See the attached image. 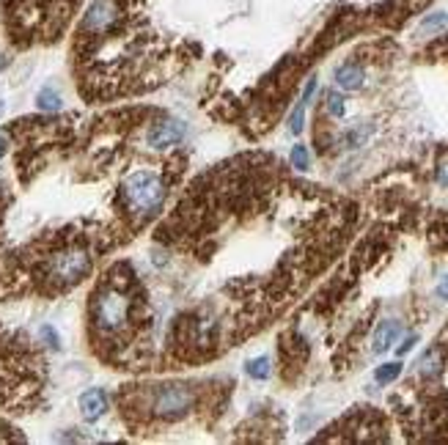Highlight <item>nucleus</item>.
<instances>
[{
    "label": "nucleus",
    "instance_id": "f257e3e1",
    "mask_svg": "<svg viewBox=\"0 0 448 445\" xmlns=\"http://www.w3.org/2000/svg\"><path fill=\"white\" fill-rule=\"evenodd\" d=\"M88 272H91V253L83 245H64L55 253L47 255V264H44L47 281L58 286H72L83 281Z\"/></svg>",
    "mask_w": 448,
    "mask_h": 445
},
{
    "label": "nucleus",
    "instance_id": "f03ea898",
    "mask_svg": "<svg viewBox=\"0 0 448 445\" xmlns=\"http://www.w3.org/2000/svg\"><path fill=\"white\" fill-rule=\"evenodd\" d=\"M124 198H127L129 212L154 215L165 201V187L154 171H135L124 179Z\"/></svg>",
    "mask_w": 448,
    "mask_h": 445
},
{
    "label": "nucleus",
    "instance_id": "7ed1b4c3",
    "mask_svg": "<svg viewBox=\"0 0 448 445\" xmlns=\"http://www.w3.org/2000/svg\"><path fill=\"white\" fill-rule=\"evenodd\" d=\"M91 311H94L96 327H99L102 333H119V330H124L127 317H129L127 294L116 286L99 288V291H96V297H94Z\"/></svg>",
    "mask_w": 448,
    "mask_h": 445
},
{
    "label": "nucleus",
    "instance_id": "20e7f679",
    "mask_svg": "<svg viewBox=\"0 0 448 445\" xmlns=\"http://www.w3.org/2000/svg\"><path fill=\"white\" fill-rule=\"evenodd\" d=\"M190 407H192V393L185 385H165L154 396V413L160 415V418H168V420L187 415Z\"/></svg>",
    "mask_w": 448,
    "mask_h": 445
},
{
    "label": "nucleus",
    "instance_id": "39448f33",
    "mask_svg": "<svg viewBox=\"0 0 448 445\" xmlns=\"http://www.w3.org/2000/svg\"><path fill=\"white\" fill-rule=\"evenodd\" d=\"M119 17V8H116V0H94L80 22L83 33H94V36H102L107 31Z\"/></svg>",
    "mask_w": 448,
    "mask_h": 445
},
{
    "label": "nucleus",
    "instance_id": "423d86ee",
    "mask_svg": "<svg viewBox=\"0 0 448 445\" xmlns=\"http://www.w3.org/2000/svg\"><path fill=\"white\" fill-rule=\"evenodd\" d=\"M149 146L154 149H168V146H176L182 138H185V124L176 121V119H168V121H160L149 129Z\"/></svg>",
    "mask_w": 448,
    "mask_h": 445
},
{
    "label": "nucleus",
    "instance_id": "0eeeda50",
    "mask_svg": "<svg viewBox=\"0 0 448 445\" xmlns=\"http://www.w3.org/2000/svg\"><path fill=\"white\" fill-rule=\"evenodd\" d=\"M105 413H107V393L102 387H91V390H86L80 396V415H83V420L94 423Z\"/></svg>",
    "mask_w": 448,
    "mask_h": 445
},
{
    "label": "nucleus",
    "instance_id": "6e6552de",
    "mask_svg": "<svg viewBox=\"0 0 448 445\" xmlns=\"http://www.w3.org/2000/svg\"><path fill=\"white\" fill-rule=\"evenodd\" d=\"M399 333H402V324L396 321V319H388L383 321L377 330H374V338H371V350L377 352V354H383L388 352L393 344H396V338H399Z\"/></svg>",
    "mask_w": 448,
    "mask_h": 445
},
{
    "label": "nucleus",
    "instance_id": "1a4fd4ad",
    "mask_svg": "<svg viewBox=\"0 0 448 445\" xmlns=\"http://www.w3.org/2000/svg\"><path fill=\"white\" fill-rule=\"evenodd\" d=\"M336 83H338V88H344V91H357V88L363 86V69L353 64L338 66V69H336Z\"/></svg>",
    "mask_w": 448,
    "mask_h": 445
},
{
    "label": "nucleus",
    "instance_id": "9d476101",
    "mask_svg": "<svg viewBox=\"0 0 448 445\" xmlns=\"http://www.w3.org/2000/svg\"><path fill=\"white\" fill-rule=\"evenodd\" d=\"M36 105H39L41 110L53 113V110H58V107H61V96H58L55 88H41L39 96H36Z\"/></svg>",
    "mask_w": 448,
    "mask_h": 445
},
{
    "label": "nucleus",
    "instance_id": "9b49d317",
    "mask_svg": "<svg viewBox=\"0 0 448 445\" xmlns=\"http://www.w3.org/2000/svg\"><path fill=\"white\" fill-rule=\"evenodd\" d=\"M399 374H402V363L396 360V363H385V366H380V368L374 371V380L380 382V385H388V382L396 380Z\"/></svg>",
    "mask_w": 448,
    "mask_h": 445
},
{
    "label": "nucleus",
    "instance_id": "f8f14e48",
    "mask_svg": "<svg viewBox=\"0 0 448 445\" xmlns=\"http://www.w3.org/2000/svg\"><path fill=\"white\" fill-rule=\"evenodd\" d=\"M245 371L253 377V380H267L270 377V357H256L245 366Z\"/></svg>",
    "mask_w": 448,
    "mask_h": 445
},
{
    "label": "nucleus",
    "instance_id": "ddd939ff",
    "mask_svg": "<svg viewBox=\"0 0 448 445\" xmlns=\"http://www.w3.org/2000/svg\"><path fill=\"white\" fill-rule=\"evenodd\" d=\"M291 165H294L297 171H308V165H311V154H308V149H305V146H294V149H291Z\"/></svg>",
    "mask_w": 448,
    "mask_h": 445
},
{
    "label": "nucleus",
    "instance_id": "4468645a",
    "mask_svg": "<svg viewBox=\"0 0 448 445\" xmlns=\"http://www.w3.org/2000/svg\"><path fill=\"white\" fill-rule=\"evenodd\" d=\"M303 121H305V102H300V105L294 107V113H291V119H289V132H291V135H300V132H303Z\"/></svg>",
    "mask_w": 448,
    "mask_h": 445
},
{
    "label": "nucleus",
    "instance_id": "2eb2a0df",
    "mask_svg": "<svg viewBox=\"0 0 448 445\" xmlns=\"http://www.w3.org/2000/svg\"><path fill=\"white\" fill-rule=\"evenodd\" d=\"M446 25H448V14L437 11V14H432V17H426V20L421 22V31H440V28H446Z\"/></svg>",
    "mask_w": 448,
    "mask_h": 445
},
{
    "label": "nucleus",
    "instance_id": "dca6fc26",
    "mask_svg": "<svg viewBox=\"0 0 448 445\" xmlns=\"http://www.w3.org/2000/svg\"><path fill=\"white\" fill-rule=\"evenodd\" d=\"M421 371H423V374H437V371H440V357H437L435 352H429V354L421 360Z\"/></svg>",
    "mask_w": 448,
    "mask_h": 445
},
{
    "label": "nucleus",
    "instance_id": "f3484780",
    "mask_svg": "<svg viewBox=\"0 0 448 445\" xmlns=\"http://www.w3.org/2000/svg\"><path fill=\"white\" fill-rule=\"evenodd\" d=\"M39 336L47 341V347H53V350H61V338H58V333H55L50 324H44V327L39 330Z\"/></svg>",
    "mask_w": 448,
    "mask_h": 445
},
{
    "label": "nucleus",
    "instance_id": "a211bd4d",
    "mask_svg": "<svg viewBox=\"0 0 448 445\" xmlns=\"http://www.w3.org/2000/svg\"><path fill=\"white\" fill-rule=\"evenodd\" d=\"M327 110H330V116L341 119L344 116V99L338 94H327Z\"/></svg>",
    "mask_w": 448,
    "mask_h": 445
},
{
    "label": "nucleus",
    "instance_id": "6ab92c4d",
    "mask_svg": "<svg viewBox=\"0 0 448 445\" xmlns=\"http://www.w3.org/2000/svg\"><path fill=\"white\" fill-rule=\"evenodd\" d=\"M314 91H317V80L311 77V80H308V86H305V91H303V99H300V102H305V105H308V102H311V96H314Z\"/></svg>",
    "mask_w": 448,
    "mask_h": 445
},
{
    "label": "nucleus",
    "instance_id": "aec40b11",
    "mask_svg": "<svg viewBox=\"0 0 448 445\" xmlns=\"http://www.w3.org/2000/svg\"><path fill=\"white\" fill-rule=\"evenodd\" d=\"M416 341H418L416 336H410V338H404V344H402V347H399V350H396V352H399V354H407V352H410V350H413V347H416Z\"/></svg>",
    "mask_w": 448,
    "mask_h": 445
},
{
    "label": "nucleus",
    "instance_id": "412c9836",
    "mask_svg": "<svg viewBox=\"0 0 448 445\" xmlns=\"http://www.w3.org/2000/svg\"><path fill=\"white\" fill-rule=\"evenodd\" d=\"M437 182H440L443 187H448V162H446V165H440V168H437Z\"/></svg>",
    "mask_w": 448,
    "mask_h": 445
},
{
    "label": "nucleus",
    "instance_id": "4be33fe9",
    "mask_svg": "<svg viewBox=\"0 0 448 445\" xmlns=\"http://www.w3.org/2000/svg\"><path fill=\"white\" fill-rule=\"evenodd\" d=\"M437 294H440L443 300H448V275L443 278V281H440V286H437Z\"/></svg>",
    "mask_w": 448,
    "mask_h": 445
},
{
    "label": "nucleus",
    "instance_id": "5701e85b",
    "mask_svg": "<svg viewBox=\"0 0 448 445\" xmlns=\"http://www.w3.org/2000/svg\"><path fill=\"white\" fill-rule=\"evenodd\" d=\"M6 146H8V143H6V138H3V135H0V157H3V154H6Z\"/></svg>",
    "mask_w": 448,
    "mask_h": 445
},
{
    "label": "nucleus",
    "instance_id": "b1692460",
    "mask_svg": "<svg viewBox=\"0 0 448 445\" xmlns=\"http://www.w3.org/2000/svg\"><path fill=\"white\" fill-rule=\"evenodd\" d=\"M3 66H6V58H3V55H0V69H3Z\"/></svg>",
    "mask_w": 448,
    "mask_h": 445
}]
</instances>
